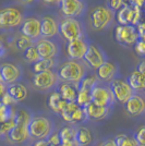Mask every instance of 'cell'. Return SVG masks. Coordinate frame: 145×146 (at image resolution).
Listing matches in <instances>:
<instances>
[{
  "mask_svg": "<svg viewBox=\"0 0 145 146\" xmlns=\"http://www.w3.org/2000/svg\"><path fill=\"white\" fill-rule=\"evenodd\" d=\"M31 121V115L24 109L19 110L14 117V127L8 133L9 139L13 143L21 144L30 137L29 135V124Z\"/></svg>",
  "mask_w": 145,
  "mask_h": 146,
  "instance_id": "6da1fadb",
  "label": "cell"
},
{
  "mask_svg": "<svg viewBox=\"0 0 145 146\" xmlns=\"http://www.w3.org/2000/svg\"><path fill=\"white\" fill-rule=\"evenodd\" d=\"M53 124L46 117H34L31 118L29 124V135L35 140H46L51 134Z\"/></svg>",
  "mask_w": 145,
  "mask_h": 146,
  "instance_id": "7a4b0ae2",
  "label": "cell"
},
{
  "mask_svg": "<svg viewBox=\"0 0 145 146\" xmlns=\"http://www.w3.org/2000/svg\"><path fill=\"white\" fill-rule=\"evenodd\" d=\"M58 75L67 83H79L84 78V69L76 61H67L60 67Z\"/></svg>",
  "mask_w": 145,
  "mask_h": 146,
  "instance_id": "3957f363",
  "label": "cell"
},
{
  "mask_svg": "<svg viewBox=\"0 0 145 146\" xmlns=\"http://www.w3.org/2000/svg\"><path fill=\"white\" fill-rule=\"evenodd\" d=\"M58 31L68 42L79 39L82 36V29L80 23L73 18H65L61 20Z\"/></svg>",
  "mask_w": 145,
  "mask_h": 146,
  "instance_id": "277c9868",
  "label": "cell"
},
{
  "mask_svg": "<svg viewBox=\"0 0 145 146\" xmlns=\"http://www.w3.org/2000/svg\"><path fill=\"white\" fill-rule=\"evenodd\" d=\"M141 20V9L133 6H124L117 12V21L121 25H138Z\"/></svg>",
  "mask_w": 145,
  "mask_h": 146,
  "instance_id": "5b68a950",
  "label": "cell"
},
{
  "mask_svg": "<svg viewBox=\"0 0 145 146\" xmlns=\"http://www.w3.org/2000/svg\"><path fill=\"white\" fill-rule=\"evenodd\" d=\"M111 21V12L110 10L103 6H98L92 10L91 22L93 27L97 31L106 29Z\"/></svg>",
  "mask_w": 145,
  "mask_h": 146,
  "instance_id": "8992f818",
  "label": "cell"
},
{
  "mask_svg": "<svg viewBox=\"0 0 145 146\" xmlns=\"http://www.w3.org/2000/svg\"><path fill=\"white\" fill-rule=\"evenodd\" d=\"M110 91L112 93L114 98L121 104H126L133 95L132 88L128 84V82L123 80H114L111 82Z\"/></svg>",
  "mask_w": 145,
  "mask_h": 146,
  "instance_id": "52a82bcc",
  "label": "cell"
},
{
  "mask_svg": "<svg viewBox=\"0 0 145 146\" xmlns=\"http://www.w3.org/2000/svg\"><path fill=\"white\" fill-rule=\"evenodd\" d=\"M22 13L15 8H6L0 10V27H14L21 24Z\"/></svg>",
  "mask_w": 145,
  "mask_h": 146,
  "instance_id": "ba28073f",
  "label": "cell"
},
{
  "mask_svg": "<svg viewBox=\"0 0 145 146\" xmlns=\"http://www.w3.org/2000/svg\"><path fill=\"white\" fill-rule=\"evenodd\" d=\"M91 96L92 103L100 107H109L115 100L111 91L102 86H94L91 92Z\"/></svg>",
  "mask_w": 145,
  "mask_h": 146,
  "instance_id": "9c48e42d",
  "label": "cell"
},
{
  "mask_svg": "<svg viewBox=\"0 0 145 146\" xmlns=\"http://www.w3.org/2000/svg\"><path fill=\"white\" fill-rule=\"evenodd\" d=\"M115 37L117 42L123 45H132L138 40L136 31L132 25H119L116 27Z\"/></svg>",
  "mask_w": 145,
  "mask_h": 146,
  "instance_id": "30bf717a",
  "label": "cell"
},
{
  "mask_svg": "<svg viewBox=\"0 0 145 146\" xmlns=\"http://www.w3.org/2000/svg\"><path fill=\"white\" fill-rule=\"evenodd\" d=\"M57 81V76L51 70L44 71V72H38L34 75L33 78V84L38 90H49L50 87L55 85Z\"/></svg>",
  "mask_w": 145,
  "mask_h": 146,
  "instance_id": "8fae6325",
  "label": "cell"
},
{
  "mask_svg": "<svg viewBox=\"0 0 145 146\" xmlns=\"http://www.w3.org/2000/svg\"><path fill=\"white\" fill-rule=\"evenodd\" d=\"M60 10L66 18H75L84 10V3L81 0H61Z\"/></svg>",
  "mask_w": 145,
  "mask_h": 146,
  "instance_id": "7c38bea8",
  "label": "cell"
},
{
  "mask_svg": "<svg viewBox=\"0 0 145 146\" xmlns=\"http://www.w3.org/2000/svg\"><path fill=\"white\" fill-rule=\"evenodd\" d=\"M22 36L29 39H36L41 36V21L35 18L26 19L21 27Z\"/></svg>",
  "mask_w": 145,
  "mask_h": 146,
  "instance_id": "4fadbf2b",
  "label": "cell"
},
{
  "mask_svg": "<svg viewBox=\"0 0 145 146\" xmlns=\"http://www.w3.org/2000/svg\"><path fill=\"white\" fill-rule=\"evenodd\" d=\"M87 44L84 39L79 38V39H75L72 42H69L68 46H67V52L68 56L73 59V60H80L82 59L84 55L86 54V50H87Z\"/></svg>",
  "mask_w": 145,
  "mask_h": 146,
  "instance_id": "5bb4252c",
  "label": "cell"
},
{
  "mask_svg": "<svg viewBox=\"0 0 145 146\" xmlns=\"http://www.w3.org/2000/svg\"><path fill=\"white\" fill-rule=\"evenodd\" d=\"M21 75V71L17 66L12 63H3L0 67V78L1 82L5 84H13L15 83Z\"/></svg>",
  "mask_w": 145,
  "mask_h": 146,
  "instance_id": "9a60e30c",
  "label": "cell"
},
{
  "mask_svg": "<svg viewBox=\"0 0 145 146\" xmlns=\"http://www.w3.org/2000/svg\"><path fill=\"white\" fill-rule=\"evenodd\" d=\"M35 48L41 59H54V57L57 55V46L49 39L38 40Z\"/></svg>",
  "mask_w": 145,
  "mask_h": 146,
  "instance_id": "2e32d148",
  "label": "cell"
},
{
  "mask_svg": "<svg viewBox=\"0 0 145 146\" xmlns=\"http://www.w3.org/2000/svg\"><path fill=\"white\" fill-rule=\"evenodd\" d=\"M85 59V61L90 64V67L93 69H97L99 68L104 62V55L103 52L97 48L95 45H88L87 46V50H86V54L83 57Z\"/></svg>",
  "mask_w": 145,
  "mask_h": 146,
  "instance_id": "e0dca14e",
  "label": "cell"
},
{
  "mask_svg": "<svg viewBox=\"0 0 145 146\" xmlns=\"http://www.w3.org/2000/svg\"><path fill=\"white\" fill-rule=\"evenodd\" d=\"M126 109H127L128 113L131 116H141L145 109V104L143 98L139 95H132L126 103Z\"/></svg>",
  "mask_w": 145,
  "mask_h": 146,
  "instance_id": "ac0fdd59",
  "label": "cell"
},
{
  "mask_svg": "<svg viewBox=\"0 0 145 146\" xmlns=\"http://www.w3.org/2000/svg\"><path fill=\"white\" fill-rule=\"evenodd\" d=\"M83 109L85 111L86 118L92 119V120H102V119H105L109 115V111H110L109 107H100V106H97V105L93 103L87 105Z\"/></svg>",
  "mask_w": 145,
  "mask_h": 146,
  "instance_id": "d6986e66",
  "label": "cell"
},
{
  "mask_svg": "<svg viewBox=\"0 0 145 146\" xmlns=\"http://www.w3.org/2000/svg\"><path fill=\"white\" fill-rule=\"evenodd\" d=\"M58 34V24L56 20L50 17H45L41 21V35L44 37H54Z\"/></svg>",
  "mask_w": 145,
  "mask_h": 146,
  "instance_id": "ffe728a7",
  "label": "cell"
},
{
  "mask_svg": "<svg viewBox=\"0 0 145 146\" xmlns=\"http://www.w3.org/2000/svg\"><path fill=\"white\" fill-rule=\"evenodd\" d=\"M7 93L11 96V97L15 100V103L19 102H23L25 98L27 97V88L25 87V85L21 84V83H13L9 86Z\"/></svg>",
  "mask_w": 145,
  "mask_h": 146,
  "instance_id": "44dd1931",
  "label": "cell"
},
{
  "mask_svg": "<svg viewBox=\"0 0 145 146\" xmlns=\"http://www.w3.org/2000/svg\"><path fill=\"white\" fill-rule=\"evenodd\" d=\"M97 76L103 81H110L115 76L117 68L111 62H104L99 68H97Z\"/></svg>",
  "mask_w": 145,
  "mask_h": 146,
  "instance_id": "7402d4cb",
  "label": "cell"
},
{
  "mask_svg": "<svg viewBox=\"0 0 145 146\" xmlns=\"http://www.w3.org/2000/svg\"><path fill=\"white\" fill-rule=\"evenodd\" d=\"M130 87L132 88V91H142L145 87V75L140 73L138 70L133 71L130 76H129V83Z\"/></svg>",
  "mask_w": 145,
  "mask_h": 146,
  "instance_id": "603a6c76",
  "label": "cell"
},
{
  "mask_svg": "<svg viewBox=\"0 0 145 146\" xmlns=\"http://www.w3.org/2000/svg\"><path fill=\"white\" fill-rule=\"evenodd\" d=\"M76 93H78V91L75 90V87L69 83L61 84L60 88H59V95L63 100H66L68 103H75Z\"/></svg>",
  "mask_w": 145,
  "mask_h": 146,
  "instance_id": "cb8c5ba5",
  "label": "cell"
},
{
  "mask_svg": "<svg viewBox=\"0 0 145 146\" xmlns=\"http://www.w3.org/2000/svg\"><path fill=\"white\" fill-rule=\"evenodd\" d=\"M74 140L80 146H88L93 142V134L88 129L80 128L78 131H75Z\"/></svg>",
  "mask_w": 145,
  "mask_h": 146,
  "instance_id": "d4e9b609",
  "label": "cell"
},
{
  "mask_svg": "<svg viewBox=\"0 0 145 146\" xmlns=\"http://www.w3.org/2000/svg\"><path fill=\"white\" fill-rule=\"evenodd\" d=\"M68 102L66 100H63L61 96L59 95V93L58 92H54V93H51V95L49 96L48 98V106L49 108L51 110H54L55 112H57V113H60L62 109L65 108V106L67 105Z\"/></svg>",
  "mask_w": 145,
  "mask_h": 146,
  "instance_id": "484cf974",
  "label": "cell"
},
{
  "mask_svg": "<svg viewBox=\"0 0 145 146\" xmlns=\"http://www.w3.org/2000/svg\"><path fill=\"white\" fill-rule=\"evenodd\" d=\"M92 91H86V90H79L76 93V98H75V104L81 107V108H85L87 105L92 103Z\"/></svg>",
  "mask_w": 145,
  "mask_h": 146,
  "instance_id": "4316f807",
  "label": "cell"
},
{
  "mask_svg": "<svg viewBox=\"0 0 145 146\" xmlns=\"http://www.w3.org/2000/svg\"><path fill=\"white\" fill-rule=\"evenodd\" d=\"M55 66V60L54 59H39V60L35 62L34 64V72H44V71H48L51 70V68Z\"/></svg>",
  "mask_w": 145,
  "mask_h": 146,
  "instance_id": "83f0119b",
  "label": "cell"
},
{
  "mask_svg": "<svg viewBox=\"0 0 145 146\" xmlns=\"http://www.w3.org/2000/svg\"><path fill=\"white\" fill-rule=\"evenodd\" d=\"M15 111L12 107L10 106H6L0 102V122L6 121V120H10V119H14L15 117Z\"/></svg>",
  "mask_w": 145,
  "mask_h": 146,
  "instance_id": "f1b7e54d",
  "label": "cell"
},
{
  "mask_svg": "<svg viewBox=\"0 0 145 146\" xmlns=\"http://www.w3.org/2000/svg\"><path fill=\"white\" fill-rule=\"evenodd\" d=\"M97 79L95 75H87L84 76L80 81L79 90H86V91H92L94 86H96Z\"/></svg>",
  "mask_w": 145,
  "mask_h": 146,
  "instance_id": "f546056e",
  "label": "cell"
},
{
  "mask_svg": "<svg viewBox=\"0 0 145 146\" xmlns=\"http://www.w3.org/2000/svg\"><path fill=\"white\" fill-rule=\"evenodd\" d=\"M79 108V106L75 103H67L65 108L60 112L61 117L63 118V120L67 122H71V116L75 110Z\"/></svg>",
  "mask_w": 145,
  "mask_h": 146,
  "instance_id": "4dcf8cb0",
  "label": "cell"
},
{
  "mask_svg": "<svg viewBox=\"0 0 145 146\" xmlns=\"http://www.w3.org/2000/svg\"><path fill=\"white\" fill-rule=\"evenodd\" d=\"M114 141H115L117 146H138L134 139L128 137L127 135H124V134L118 135Z\"/></svg>",
  "mask_w": 145,
  "mask_h": 146,
  "instance_id": "1f68e13d",
  "label": "cell"
},
{
  "mask_svg": "<svg viewBox=\"0 0 145 146\" xmlns=\"http://www.w3.org/2000/svg\"><path fill=\"white\" fill-rule=\"evenodd\" d=\"M24 58L26 59V61H29L31 63H35L39 60V56L37 52L35 46H30L29 48H26L24 50Z\"/></svg>",
  "mask_w": 145,
  "mask_h": 146,
  "instance_id": "d6a6232c",
  "label": "cell"
},
{
  "mask_svg": "<svg viewBox=\"0 0 145 146\" xmlns=\"http://www.w3.org/2000/svg\"><path fill=\"white\" fill-rule=\"evenodd\" d=\"M61 143H68V142H75L74 136H75V131L70 128L62 129L59 133Z\"/></svg>",
  "mask_w": 145,
  "mask_h": 146,
  "instance_id": "836d02e7",
  "label": "cell"
},
{
  "mask_svg": "<svg viewBox=\"0 0 145 146\" xmlns=\"http://www.w3.org/2000/svg\"><path fill=\"white\" fill-rule=\"evenodd\" d=\"M86 119V115L83 108L79 107L78 109L75 110L71 116V123H75V122H82Z\"/></svg>",
  "mask_w": 145,
  "mask_h": 146,
  "instance_id": "e575fe53",
  "label": "cell"
},
{
  "mask_svg": "<svg viewBox=\"0 0 145 146\" xmlns=\"http://www.w3.org/2000/svg\"><path fill=\"white\" fill-rule=\"evenodd\" d=\"M30 46H32V40L24 36H21L17 40V47L19 49H21V50H25L26 48H29Z\"/></svg>",
  "mask_w": 145,
  "mask_h": 146,
  "instance_id": "d590c367",
  "label": "cell"
},
{
  "mask_svg": "<svg viewBox=\"0 0 145 146\" xmlns=\"http://www.w3.org/2000/svg\"><path fill=\"white\" fill-rule=\"evenodd\" d=\"M134 140L138 145H144L145 143V127H141L140 130L135 134Z\"/></svg>",
  "mask_w": 145,
  "mask_h": 146,
  "instance_id": "8d00e7d4",
  "label": "cell"
},
{
  "mask_svg": "<svg viewBox=\"0 0 145 146\" xmlns=\"http://www.w3.org/2000/svg\"><path fill=\"white\" fill-rule=\"evenodd\" d=\"M130 0H109V5L114 10H119L122 7L128 6V2Z\"/></svg>",
  "mask_w": 145,
  "mask_h": 146,
  "instance_id": "74e56055",
  "label": "cell"
},
{
  "mask_svg": "<svg viewBox=\"0 0 145 146\" xmlns=\"http://www.w3.org/2000/svg\"><path fill=\"white\" fill-rule=\"evenodd\" d=\"M48 144L50 146H60L61 145V140H60V136L58 133H55L53 135H49L48 136Z\"/></svg>",
  "mask_w": 145,
  "mask_h": 146,
  "instance_id": "f35d334b",
  "label": "cell"
},
{
  "mask_svg": "<svg viewBox=\"0 0 145 146\" xmlns=\"http://www.w3.org/2000/svg\"><path fill=\"white\" fill-rule=\"evenodd\" d=\"M0 102L3 104V105H6V106H10V107H12L13 105L15 104V100L13 99L8 93H7V91H6V93L2 95V97H1V99H0Z\"/></svg>",
  "mask_w": 145,
  "mask_h": 146,
  "instance_id": "ab89813d",
  "label": "cell"
},
{
  "mask_svg": "<svg viewBox=\"0 0 145 146\" xmlns=\"http://www.w3.org/2000/svg\"><path fill=\"white\" fill-rule=\"evenodd\" d=\"M135 51L136 54H139L140 56H144L145 54V43L144 40L140 39V40H136V44H135Z\"/></svg>",
  "mask_w": 145,
  "mask_h": 146,
  "instance_id": "60d3db41",
  "label": "cell"
},
{
  "mask_svg": "<svg viewBox=\"0 0 145 146\" xmlns=\"http://www.w3.org/2000/svg\"><path fill=\"white\" fill-rule=\"evenodd\" d=\"M136 34H138V37H140V39L144 40L145 37V24L143 22H140L138 24V27H136Z\"/></svg>",
  "mask_w": 145,
  "mask_h": 146,
  "instance_id": "b9f144b4",
  "label": "cell"
},
{
  "mask_svg": "<svg viewBox=\"0 0 145 146\" xmlns=\"http://www.w3.org/2000/svg\"><path fill=\"white\" fill-rule=\"evenodd\" d=\"M132 2V6L133 7H136L139 9H142L143 7V3H144V0H130Z\"/></svg>",
  "mask_w": 145,
  "mask_h": 146,
  "instance_id": "7bdbcfd3",
  "label": "cell"
},
{
  "mask_svg": "<svg viewBox=\"0 0 145 146\" xmlns=\"http://www.w3.org/2000/svg\"><path fill=\"white\" fill-rule=\"evenodd\" d=\"M34 146H50V145L48 144L47 140H38L35 142Z\"/></svg>",
  "mask_w": 145,
  "mask_h": 146,
  "instance_id": "ee69618b",
  "label": "cell"
},
{
  "mask_svg": "<svg viewBox=\"0 0 145 146\" xmlns=\"http://www.w3.org/2000/svg\"><path fill=\"white\" fill-rule=\"evenodd\" d=\"M138 71L140 73H142V74H145V61H142L140 63L139 68H138Z\"/></svg>",
  "mask_w": 145,
  "mask_h": 146,
  "instance_id": "f6af8a7d",
  "label": "cell"
},
{
  "mask_svg": "<svg viewBox=\"0 0 145 146\" xmlns=\"http://www.w3.org/2000/svg\"><path fill=\"white\" fill-rule=\"evenodd\" d=\"M100 146H117V145H116V143L114 140H109V141H107V142L103 143Z\"/></svg>",
  "mask_w": 145,
  "mask_h": 146,
  "instance_id": "bcb514c9",
  "label": "cell"
},
{
  "mask_svg": "<svg viewBox=\"0 0 145 146\" xmlns=\"http://www.w3.org/2000/svg\"><path fill=\"white\" fill-rule=\"evenodd\" d=\"M43 1L47 5H56V3H60L61 0H43Z\"/></svg>",
  "mask_w": 145,
  "mask_h": 146,
  "instance_id": "7dc6e473",
  "label": "cell"
},
{
  "mask_svg": "<svg viewBox=\"0 0 145 146\" xmlns=\"http://www.w3.org/2000/svg\"><path fill=\"white\" fill-rule=\"evenodd\" d=\"M6 93V87H5V84L3 83H0V99L2 97V95Z\"/></svg>",
  "mask_w": 145,
  "mask_h": 146,
  "instance_id": "c3c4849f",
  "label": "cell"
},
{
  "mask_svg": "<svg viewBox=\"0 0 145 146\" xmlns=\"http://www.w3.org/2000/svg\"><path fill=\"white\" fill-rule=\"evenodd\" d=\"M5 52H6V49H5V47L0 44V58H1V57H3Z\"/></svg>",
  "mask_w": 145,
  "mask_h": 146,
  "instance_id": "681fc988",
  "label": "cell"
},
{
  "mask_svg": "<svg viewBox=\"0 0 145 146\" xmlns=\"http://www.w3.org/2000/svg\"><path fill=\"white\" fill-rule=\"evenodd\" d=\"M21 1H23L24 3H32V2H34L35 0H21Z\"/></svg>",
  "mask_w": 145,
  "mask_h": 146,
  "instance_id": "f907efd6",
  "label": "cell"
},
{
  "mask_svg": "<svg viewBox=\"0 0 145 146\" xmlns=\"http://www.w3.org/2000/svg\"><path fill=\"white\" fill-rule=\"evenodd\" d=\"M2 135V132H1V125H0V136Z\"/></svg>",
  "mask_w": 145,
  "mask_h": 146,
  "instance_id": "816d5d0a",
  "label": "cell"
},
{
  "mask_svg": "<svg viewBox=\"0 0 145 146\" xmlns=\"http://www.w3.org/2000/svg\"><path fill=\"white\" fill-rule=\"evenodd\" d=\"M0 83H2V82H1V78H0Z\"/></svg>",
  "mask_w": 145,
  "mask_h": 146,
  "instance_id": "f5cc1de1",
  "label": "cell"
},
{
  "mask_svg": "<svg viewBox=\"0 0 145 146\" xmlns=\"http://www.w3.org/2000/svg\"><path fill=\"white\" fill-rule=\"evenodd\" d=\"M138 146H144V145H138Z\"/></svg>",
  "mask_w": 145,
  "mask_h": 146,
  "instance_id": "db71d44e",
  "label": "cell"
}]
</instances>
